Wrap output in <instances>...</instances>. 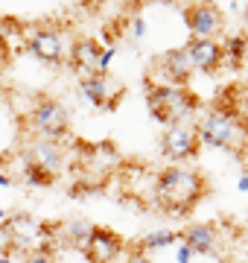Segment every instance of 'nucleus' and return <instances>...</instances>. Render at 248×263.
Returning <instances> with one entry per match:
<instances>
[{
    "instance_id": "13",
    "label": "nucleus",
    "mask_w": 248,
    "mask_h": 263,
    "mask_svg": "<svg viewBox=\"0 0 248 263\" xmlns=\"http://www.w3.org/2000/svg\"><path fill=\"white\" fill-rule=\"evenodd\" d=\"M70 67H76L85 73H96V62H99V53H102V44L91 35H79L73 44H70Z\"/></svg>"
},
{
    "instance_id": "11",
    "label": "nucleus",
    "mask_w": 248,
    "mask_h": 263,
    "mask_svg": "<svg viewBox=\"0 0 248 263\" xmlns=\"http://www.w3.org/2000/svg\"><path fill=\"white\" fill-rule=\"evenodd\" d=\"M155 65L161 67V76H163V85H178V88H187L190 76L196 73L193 70V62L187 56V47H172L167 50Z\"/></svg>"
},
{
    "instance_id": "29",
    "label": "nucleus",
    "mask_w": 248,
    "mask_h": 263,
    "mask_svg": "<svg viewBox=\"0 0 248 263\" xmlns=\"http://www.w3.org/2000/svg\"><path fill=\"white\" fill-rule=\"evenodd\" d=\"M3 65H6V62H3V50H0V70H3Z\"/></svg>"
},
{
    "instance_id": "8",
    "label": "nucleus",
    "mask_w": 248,
    "mask_h": 263,
    "mask_svg": "<svg viewBox=\"0 0 248 263\" xmlns=\"http://www.w3.org/2000/svg\"><path fill=\"white\" fill-rule=\"evenodd\" d=\"M123 252H126V240L105 226H94V234L82 249L88 263H120Z\"/></svg>"
},
{
    "instance_id": "20",
    "label": "nucleus",
    "mask_w": 248,
    "mask_h": 263,
    "mask_svg": "<svg viewBox=\"0 0 248 263\" xmlns=\"http://www.w3.org/2000/svg\"><path fill=\"white\" fill-rule=\"evenodd\" d=\"M117 56L114 47H102V53H99V62H96V73H108V65H111V59Z\"/></svg>"
},
{
    "instance_id": "26",
    "label": "nucleus",
    "mask_w": 248,
    "mask_h": 263,
    "mask_svg": "<svg viewBox=\"0 0 248 263\" xmlns=\"http://www.w3.org/2000/svg\"><path fill=\"white\" fill-rule=\"evenodd\" d=\"M6 187H12V176L0 170V190H6Z\"/></svg>"
},
{
    "instance_id": "14",
    "label": "nucleus",
    "mask_w": 248,
    "mask_h": 263,
    "mask_svg": "<svg viewBox=\"0 0 248 263\" xmlns=\"http://www.w3.org/2000/svg\"><path fill=\"white\" fill-rule=\"evenodd\" d=\"M181 240L193 254H216V249H219V234H216V228L208 226V222L187 226L181 231Z\"/></svg>"
},
{
    "instance_id": "9",
    "label": "nucleus",
    "mask_w": 248,
    "mask_h": 263,
    "mask_svg": "<svg viewBox=\"0 0 248 263\" xmlns=\"http://www.w3.org/2000/svg\"><path fill=\"white\" fill-rule=\"evenodd\" d=\"M27 50L32 56L44 62V65H61L67 56V47H65V38L56 27H38L32 29L27 38Z\"/></svg>"
},
{
    "instance_id": "4",
    "label": "nucleus",
    "mask_w": 248,
    "mask_h": 263,
    "mask_svg": "<svg viewBox=\"0 0 248 263\" xmlns=\"http://www.w3.org/2000/svg\"><path fill=\"white\" fill-rule=\"evenodd\" d=\"M27 120L41 141H61L70 132V111L56 97H38L32 103V111H29Z\"/></svg>"
},
{
    "instance_id": "3",
    "label": "nucleus",
    "mask_w": 248,
    "mask_h": 263,
    "mask_svg": "<svg viewBox=\"0 0 248 263\" xmlns=\"http://www.w3.org/2000/svg\"><path fill=\"white\" fill-rule=\"evenodd\" d=\"M196 135H199V143L204 146H213V149H245L248 146V126L239 117H234L231 111L213 105L208 114H201L196 120Z\"/></svg>"
},
{
    "instance_id": "6",
    "label": "nucleus",
    "mask_w": 248,
    "mask_h": 263,
    "mask_svg": "<svg viewBox=\"0 0 248 263\" xmlns=\"http://www.w3.org/2000/svg\"><path fill=\"white\" fill-rule=\"evenodd\" d=\"M201 143L196 135V123H175L167 126L161 138V155L170 161H193L199 155Z\"/></svg>"
},
{
    "instance_id": "27",
    "label": "nucleus",
    "mask_w": 248,
    "mask_h": 263,
    "mask_svg": "<svg viewBox=\"0 0 248 263\" xmlns=\"http://www.w3.org/2000/svg\"><path fill=\"white\" fill-rule=\"evenodd\" d=\"M239 190L248 193V170H242V176H239Z\"/></svg>"
},
{
    "instance_id": "17",
    "label": "nucleus",
    "mask_w": 248,
    "mask_h": 263,
    "mask_svg": "<svg viewBox=\"0 0 248 263\" xmlns=\"http://www.w3.org/2000/svg\"><path fill=\"white\" fill-rule=\"evenodd\" d=\"M222 53H225V59L231 62V67H242V62H245V56H248V35H242V32L228 35L225 44H222Z\"/></svg>"
},
{
    "instance_id": "5",
    "label": "nucleus",
    "mask_w": 248,
    "mask_h": 263,
    "mask_svg": "<svg viewBox=\"0 0 248 263\" xmlns=\"http://www.w3.org/2000/svg\"><path fill=\"white\" fill-rule=\"evenodd\" d=\"M79 91H82V97L94 108H102V111L117 108L126 94L123 85L117 82V79H111L108 73H85L79 79Z\"/></svg>"
},
{
    "instance_id": "16",
    "label": "nucleus",
    "mask_w": 248,
    "mask_h": 263,
    "mask_svg": "<svg viewBox=\"0 0 248 263\" xmlns=\"http://www.w3.org/2000/svg\"><path fill=\"white\" fill-rule=\"evenodd\" d=\"M91 234H94V222H88V219H70L61 226V243H70L76 249H85Z\"/></svg>"
},
{
    "instance_id": "15",
    "label": "nucleus",
    "mask_w": 248,
    "mask_h": 263,
    "mask_svg": "<svg viewBox=\"0 0 248 263\" xmlns=\"http://www.w3.org/2000/svg\"><path fill=\"white\" fill-rule=\"evenodd\" d=\"M27 161L44 167L47 173H53V176H58V170H61V164H65V152H61V146H58L56 141H41L38 138V141L32 143Z\"/></svg>"
},
{
    "instance_id": "12",
    "label": "nucleus",
    "mask_w": 248,
    "mask_h": 263,
    "mask_svg": "<svg viewBox=\"0 0 248 263\" xmlns=\"http://www.w3.org/2000/svg\"><path fill=\"white\" fill-rule=\"evenodd\" d=\"M187 56L193 62V70L199 73H216L225 62V53H222L219 41H210V38H190L187 44Z\"/></svg>"
},
{
    "instance_id": "28",
    "label": "nucleus",
    "mask_w": 248,
    "mask_h": 263,
    "mask_svg": "<svg viewBox=\"0 0 248 263\" xmlns=\"http://www.w3.org/2000/svg\"><path fill=\"white\" fill-rule=\"evenodd\" d=\"M0 263H9V254H0Z\"/></svg>"
},
{
    "instance_id": "23",
    "label": "nucleus",
    "mask_w": 248,
    "mask_h": 263,
    "mask_svg": "<svg viewBox=\"0 0 248 263\" xmlns=\"http://www.w3.org/2000/svg\"><path fill=\"white\" fill-rule=\"evenodd\" d=\"M190 257H193V252L181 243V246H178V254H175V263H190Z\"/></svg>"
},
{
    "instance_id": "1",
    "label": "nucleus",
    "mask_w": 248,
    "mask_h": 263,
    "mask_svg": "<svg viewBox=\"0 0 248 263\" xmlns=\"http://www.w3.org/2000/svg\"><path fill=\"white\" fill-rule=\"evenodd\" d=\"M208 196V179L193 167H167L155 179V202L167 214H190Z\"/></svg>"
},
{
    "instance_id": "19",
    "label": "nucleus",
    "mask_w": 248,
    "mask_h": 263,
    "mask_svg": "<svg viewBox=\"0 0 248 263\" xmlns=\"http://www.w3.org/2000/svg\"><path fill=\"white\" fill-rule=\"evenodd\" d=\"M24 179H27L29 184H38V187H50V184L56 181V176H53V173H47L44 167H38V164H29V161H27V167H24Z\"/></svg>"
},
{
    "instance_id": "7",
    "label": "nucleus",
    "mask_w": 248,
    "mask_h": 263,
    "mask_svg": "<svg viewBox=\"0 0 248 263\" xmlns=\"http://www.w3.org/2000/svg\"><path fill=\"white\" fill-rule=\"evenodd\" d=\"M184 24L190 27L193 38H210L216 41V35L225 32V12L216 3H190L184 6Z\"/></svg>"
},
{
    "instance_id": "21",
    "label": "nucleus",
    "mask_w": 248,
    "mask_h": 263,
    "mask_svg": "<svg viewBox=\"0 0 248 263\" xmlns=\"http://www.w3.org/2000/svg\"><path fill=\"white\" fill-rule=\"evenodd\" d=\"M27 263H56V257L50 252H41V249H35V252L27 254Z\"/></svg>"
},
{
    "instance_id": "2",
    "label": "nucleus",
    "mask_w": 248,
    "mask_h": 263,
    "mask_svg": "<svg viewBox=\"0 0 248 263\" xmlns=\"http://www.w3.org/2000/svg\"><path fill=\"white\" fill-rule=\"evenodd\" d=\"M146 103H149L152 117L163 126L190 123L201 108L199 97L193 94L190 88L163 85V82H155V79H146Z\"/></svg>"
},
{
    "instance_id": "24",
    "label": "nucleus",
    "mask_w": 248,
    "mask_h": 263,
    "mask_svg": "<svg viewBox=\"0 0 248 263\" xmlns=\"http://www.w3.org/2000/svg\"><path fill=\"white\" fill-rule=\"evenodd\" d=\"M123 263H149V257H146V252H134L129 260H123Z\"/></svg>"
},
{
    "instance_id": "10",
    "label": "nucleus",
    "mask_w": 248,
    "mask_h": 263,
    "mask_svg": "<svg viewBox=\"0 0 248 263\" xmlns=\"http://www.w3.org/2000/svg\"><path fill=\"white\" fill-rule=\"evenodd\" d=\"M9 243H12V252H35L41 249V222L38 219H32L29 214H12L9 226Z\"/></svg>"
},
{
    "instance_id": "22",
    "label": "nucleus",
    "mask_w": 248,
    "mask_h": 263,
    "mask_svg": "<svg viewBox=\"0 0 248 263\" xmlns=\"http://www.w3.org/2000/svg\"><path fill=\"white\" fill-rule=\"evenodd\" d=\"M132 35H134V38H143V35H146V21L140 18V15L132 21Z\"/></svg>"
},
{
    "instance_id": "25",
    "label": "nucleus",
    "mask_w": 248,
    "mask_h": 263,
    "mask_svg": "<svg viewBox=\"0 0 248 263\" xmlns=\"http://www.w3.org/2000/svg\"><path fill=\"white\" fill-rule=\"evenodd\" d=\"M9 219H12V211H9V208H0V228L9 226Z\"/></svg>"
},
{
    "instance_id": "18",
    "label": "nucleus",
    "mask_w": 248,
    "mask_h": 263,
    "mask_svg": "<svg viewBox=\"0 0 248 263\" xmlns=\"http://www.w3.org/2000/svg\"><path fill=\"white\" fill-rule=\"evenodd\" d=\"M181 240V231H170V228H161V231H152V234H146L137 249L140 252H155V249H167V246L178 243Z\"/></svg>"
}]
</instances>
